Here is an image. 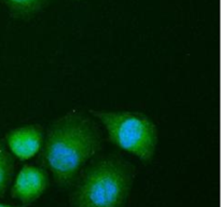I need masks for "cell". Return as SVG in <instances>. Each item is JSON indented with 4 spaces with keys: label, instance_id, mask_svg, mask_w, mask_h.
Returning a JSON list of instances; mask_svg holds the SVG:
<instances>
[{
    "label": "cell",
    "instance_id": "6da1fadb",
    "mask_svg": "<svg viewBox=\"0 0 221 207\" xmlns=\"http://www.w3.org/2000/svg\"><path fill=\"white\" fill-rule=\"evenodd\" d=\"M102 147V136L96 122L75 109L54 120L44 132L41 163L61 188H68Z\"/></svg>",
    "mask_w": 221,
    "mask_h": 207
},
{
    "label": "cell",
    "instance_id": "5b68a950",
    "mask_svg": "<svg viewBox=\"0 0 221 207\" xmlns=\"http://www.w3.org/2000/svg\"><path fill=\"white\" fill-rule=\"evenodd\" d=\"M48 187L49 176L46 171L40 166L25 164L15 177L11 195L27 205L40 198Z\"/></svg>",
    "mask_w": 221,
    "mask_h": 207
},
{
    "label": "cell",
    "instance_id": "52a82bcc",
    "mask_svg": "<svg viewBox=\"0 0 221 207\" xmlns=\"http://www.w3.org/2000/svg\"><path fill=\"white\" fill-rule=\"evenodd\" d=\"M14 156L10 153L5 140H0V196H2L12 180L14 168Z\"/></svg>",
    "mask_w": 221,
    "mask_h": 207
},
{
    "label": "cell",
    "instance_id": "3957f363",
    "mask_svg": "<svg viewBox=\"0 0 221 207\" xmlns=\"http://www.w3.org/2000/svg\"><path fill=\"white\" fill-rule=\"evenodd\" d=\"M90 115L98 120L112 145L135 155L144 163L153 160L159 141V132L150 117L127 110H96Z\"/></svg>",
    "mask_w": 221,
    "mask_h": 207
},
{
    "label": "cell",
    "instance_id": "ba28073f",
    "mask_svg": "<svg viewBox=\"0 0 221 207\" xmlns=\"http://www.w3.org/2000/svg\"><path fill=\"white\" fill-rule=\"evenodd\" d=\"M0 207H23V206H13V205H9V204L0 203Z\"/></svg>",
    "mask_w": 221,
    "mask_h": 207
},
{
    "label": "cell",
    "instance_id": "8992f818",
    "mask_svg": "<svg viewBox=\"0 0 221 207\" xmlns=\"http://www.w3.org/2000/svg\"><path fill=\"white\" fill-rule=\"evenodd\" d=\"M11 16L18 20H29L43 9L48 0H1Z\"/></svg>",
    "mask_w": 221,
    "mask_h": 207
},
{
    "label": "cell",
    "instance_id": "7a4b0ae2",
    "mask_svg": "<svg viewBox=\"0 0 221 207\" xmlns=\"http://www.w3.org/2000/svg\"><path fill=\"white\" fill-rule=\"evenodd\" d=\"M134 167L109 155L95 161L77 181L71 207H124L132 188Z\"/></svg>",
    "mask_w": 221,
    "mask_h": 207
},
{
    "label": "cell",
    "instance_id": "9c48e42d",
    "mask_svg": "<svg viewBox=\"0 0 221 207\" xmlns=\"http://www.w3.org/2000/svg\"><path fill=\"white\" fill-rule=\"evenodd\" d=\"M78 1H83V0H78Z\"/></svg>",
    "mask_w": 221,
    "mask_h": 207
},
{
    "label": "cell",
    "instance_id": "277c9868",
    "mask_svg": "<svg viewBox=\"0 0 221 207\" xmlns=\"http://www.w3.org/2000/svg\"><path fill=\"white\" fill-rule=\"evenodd\" d=\"M44 129L39 124H26L5 134V144L10 153L20 161H28L41 151Z\"/></svg>",
    "mask_w": 221,
    "mask_h": 207
}]
</instances>
